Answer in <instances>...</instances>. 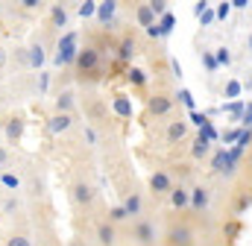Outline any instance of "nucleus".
I'll return each instance as SVG.
<instances>
[{"label": "nucleus", "mask_w": 252, "mask_h": 246, "mask_svg": "<svg viewBox=\"0 0 252 246\" xmlns=\"http://www.w3.org/2000/svg\"><path fill=\"white\" fill-rule=\"evenodd\" d=\"M53 112H59V115H73V112H76V94H73V91H62V94L56 97V103H53Z\"/></svg>", "instance_id": "15"}, {"label": "nucleus", "mask_w": 252, "mask_h": 246, "mask_svg": "<svg viewBox=\"0 0 252 246\" xmlns=\"http://www.w3.org/2000/svg\"><path fill=\"white\" fill-rule=\"evenodd\" d=\"M188 190H190V208L188 211H193V214H205V211L211 208V187L202 184V182H196V184H190Z\"/></svg>", "instance_id": "5"}, {"label": "nucleus", "mask_w": 252, "mask_h": 246, "mask_svg": "<svg viewBox=\"0 0 252 246\" xmlns=\"http://www.w3.org/2000/svg\"><path fill=\"white\" fill-rule=\"evenodd\" d=\"M211 155V141L205 138V135H196V141H193V147H190V158L193 161H202V158H208Z\"/></svg>", "instance_id": "17"}, {"label": "nucleus", "mask_w": 252, "mask_h": 246, "mask_svg": "<svg viewBox=\"0 0 252 246\" xmlns=\"http://www.w3.org/2000/svg\"><path fill=\"white\" fill-rule=\"evenodd\" d=\"M27 59H30V67H41L44 64V47H41V41L27 50Z\"/></svg>", "instance_id": "24"}, {"label": "nucleus", "mask_w": 252, "mask_h": 246, "mask_svg": "<svg viewBox=\"0 0 252 246\" xmlns=\"http://www.w3.org/2000/svg\"><path fill=\"white\" fill-rule=\"evenodd\" d=\"M67 18H70V15H67V6H64V3H53V6H50V24H53L56 30L67 27Z\"/></svg>", "instance_id": "18"}, {"label": "nucleus", "mask_w": 252, "mask_h": 246, "mask_svg": "<svg viewBox=\"0 0 252 246\" xmlns=\"http://www.w3.org/2000/svg\"><path fill=\"white\" fill-rule=\"evenodd\" d=\"M135 21H138V27L150 30V27H153L158 18L153 15V6H150V3H138V6H135Z\"/></svg>", "instance_id": "16"}, {"label": "nucleus", "mask_w": 252, "mask_h": 246, "mask_svg": "<svg viewBox=\"0 0 252 246\" xmlns=\"http://www.w3.org/2000/svg\"><path fill=\"white\" fill-rule=\"evenodd\" d=\"M121 205H124V211H126V217H129V220H141V214H144V199H141V193H138V190H132Z\"/></svg>", "instance_id": "14"}, {"label": "nucleus", "mask_w": 252, "mask_h": 246, "mask_svg": "<svg viewBox=\"0 0 252 246\" xmlns=\"http://www.w3.org/2000/svg\"><path fill=\"white\" fill-rule=\"evenodd\" d=\"M3 184H6V187H9V190H18V176H12V173H6V176H3Z\"/></svg>", "instance_id": "31"}, {"label": "nucleus", "mask_w": 252, "mask_h": 246, "mask_svg": "<svg viewBox=\"0 0 252 246\" xmlns=\"http://www.w3.org/2000/svg\"><path fill=\"white\" fill-rule=\"evenodd\" d=\"M217 67H229V64H232V50H229V47H226V44H220V47H217Z\"/></svg>", "instance_id": "26"}, {"label": "nucleus", "mask_w": 252, "mask_h": 246, "mask_svg": "<svg viewBox=\"0 0 252 246\" xmlns=\"http://www.w3.org/2000/svg\"><path fill=\"white\" fill-rule=\"evenodd\" d=\"M173 176L167 173V170H153L150 173V190H153V196H167L170 190H173Z\"/></svg>", "instance_id": "8"}, {"label": "nucleus", "mask_w": 252, "mask_h": 246, "mask_svg": "<svg viewBox=\"0 0 252 246\" xmlns=\"http://www.w3.org/2000/svg\"><path fill=\"white\" fill-rule=\"evenodd\" d=\"M250 167H252V155H250Z\"/></svg>", "instance_id": "42"}, {"label": "nucleus", "mask_w": 252, "mask_h": 246, "mask_svg": "<svg viewBox=\"0 0 252 246\" xmlns=\"http://www.w3.org/2000/svg\"><path fill=\"white\" fill-rule=\"evenodd\" d=\"M70 126H73V115H59V112H53V115L47 118V132H50V135H64V132H70Z\"/></svg>", "instance_id": "13"}, {"label": "nucleus", "mask_w": 252, "mask_h": 246, "mask_svg": "<svg viewBox=\"0 0 252 246\" xmlns=\"http://www.w3.org/2000/svg\"><path fill=\"white\" fill-rule=\"evenodd\" d=\"M100 64H103V53L97 50V44H94V41H91V44H85V47H79L76 62H73V67H76V76H79V79H85L88 73L100 70Z\"/></svg>", "instance_id": "1"}, {"label": "nucleus", "mask_w": 252, "mask_h": 246, "mask_svg": "<svg viewBox=\"0 0 252 246\" xmlns=\"http://www.w3.org/2000/svg\"><path fill=\"white\" fill-rule=\"evenodd\" d=\"M167 202H170V208L173 211H188L190 208V190L185 187V184H173V190L167 193Z\"/></svg>", "instance_id": "12"}, {"label": "nucleus", "mask_w": 252, "mask_h": 246, "mask_svg": "<svg viewBox=\"0 0 252 246\" xmlns=\"http://www.w3.org/2000/svg\"><path fill=\"white\" fill-rule=\"evenodd\" d=\"M147 35H150V38H161V27H158V21H156V24L147 30Z\"/></svg>", "instance_id": "33"}, {"label": "nucleus", "mask_w": 252, "mask_h": 246, "mask_svg": "<svg viewBox=\"0 0 252 246\" xmlns=\"http://www.w3.org/2000/svg\"><path fill=\"white\" fill-rule=\"evenodd\" d=\"M115 12H118V3H112V0H109V3H97V21H100L103 27L115 18Z\"/></svg>", "instance_id": "21"}, {"label": "nucleus", "mask_w": 252, "mask_h": 246, "mask_svg": "<svg viewBox=\"0 0 252 246\" xmlns=\"http://www.w3.org/2000/svg\"><path fill=\"white\" fill-rule=\"evenodd\" d=\"M94 238H97V244H100V246H118V241H121L118 226H112L109 220H100V223H97Z\"/></svg>", "instance_id": "11"}, {"label": "nucleus", "mask_w": 252, "mask_h": 246, "mask_svg": "<svg viewBox=\"0 0 252 246\" xmlns=\"http://www.w3.org/2000/svg\"><path fill=\"white\" fill-rule=\"evenodd\" d=\"M24 135V118H9L6 121V138L9 141H21Z\"/></svg>", "instance_id": "22"}, {"label": "nucleus", "mask_w": 252, "mask_h": 246, "mask_svg": "<svg viewBox=\"0 0 252 246\" xmlns=\"http://www.w3.org/2000/svg\"><path fill=\"white\" fill-rule=\"evenodd\" d=\"M112 226H121V223H126L129 217H126V211H124V205H112L109 208V217H106Z\"/></svg>", "instance_id": "25"}, {"label": "nucleus", "mask_w": 252, "mask_h": 246, "mask_svg": "<svg viewBox=\"0 0 252 246\" xmlns=\"http://www.w3.org/2000/svg\"><path fill=\"white\" fill-rule=\"evenodd\" d=\"M190 170H193L190 164H176V176H179V184H182V179H188V176H190Z\"/></svg>", "instance_id": "29"}, {"label": "nucleus", "mask_w": 252, "mask_h": 246, "mask_svg": "<svg viewBox=\"0 0 252 246\" xmlns=\"http://www.w3.org/2000/svg\"><path fill=\"white\" fill-rule=\"evenodd\" d=\"M88 112H91V118H94V121H100V118H103V103H100V100H94Z\"/></svg>", "instance_id": "30"}, {"label": "nucleus", "mask_w": 252, "mask_h": 246, "mask_svg": "<svg viewBox=\"0 0 252 246\" xmlns=\"http://www.w3.org/2000/svg\"><path fill=\"white\" fill-rule=\"evenodd\" d=\"M15 208H18V199H6V202H3V211H6V214L15 211Z\"/></svg>", "instance_id": "37"}, {"label": "nucleus", "mask_w": 252, "mask_h": 246, "mask_svg": "<svg viewBox=\"0 0 252 246\" xmlns=\"http://www.w3.org/2000/svg\"><path fill=\"white\" fill-rule=\"evenodd\" d=\"M21 6H24V9H38V6H41V3H38V0H24V3H21Z\"/></svg>", "instance_id": "38"}, {"label": "nucleus", "mask_w": 252, "mask_h": 246, "mask_svg": "<svg viewBox=\"0 0 252 246\" xmlns=\"http://www.w3.org/2000/svg\"><path fill=\"white\" fill-rule=\"evenodd\" d=\"M247 50H250V59H252V32H250V38H247Z\"/></svg>", "instance_id": "41"}, {"label": "nucleus", "mask_w": 252, "mask_h": 246, "mask_svg": "<svg viewBox=\"0 0 252 246\" xmlns=\"http://www.w3.org/2000/svg\"><path fill=\"white\" fill-rule=\"evenodd\" d=\"M147 112H150L153 118H167V115L173 112V97L164 94V91L150 94V97H147Z\"/></svg>", "instance_id": "7"}, {"label": "nucleus", "mask_w": 252, "mask_h": 246, "mask_svg": "<svg viewBox=\"0 0 252 246\" xmlns=\"http://www.w3.org/2000/svg\"><path fill=\"white\" fill-rule=\"evenodd\" d=\"M164 241H167V246H196V232H193V226H190V223L176 220V223H170V226H167Z\"/></svg>", "instance_id": "2"}, {"label": "nucleus", "mask_w": 252, "mask_h": 246, "mask_svg": "<svg viewBox=\"0 0 252 246\" xmlns=\"http://www.w3.org/2000/svg\"><path fill=\"white\" fill-rule=\"evenodd\" d=\"M0 238H3V235H0Z\"/></svg>", "instance_id": "43"}, {"label": "nucleus", "mask_w": 252, "mask_h": 246, "mask_svg": "<svg viewBox=\"0 0 252 246\" xmlns=\"http://www.w3.org/2000/svg\"><path fill=\"white\" fill-rule=\"evenodd\" d=\"M170 70H173V76H176V79H182V64H179L176 59H170Z\"/></svg>", "instance_id": "35"}, {"label": "nucleus", "mask_w": 252, "mask_h": 246, "mask_svg": "<svg viewBox=\"0 0 252 246\" xmlns=\"http://www.w3.org/2000/svg\"><path fill=\"white\" fill-rule=\"evenodd\" d=\"M76 12H79V18H91V15H97V3H82Z\"/></svg>", "instance_id": "28"}, {"label": "nucleus", "mask_w": 252, "mask_h": 246, "mask_svg": "<svg viewBox=\"0 0 252 246\" xmlns=\"http://www.w3.org/2000/svg\"><path fill=\"white\" fill-rule=\"evenodd\" d=\"M158 241V229H156V223L153 220H135L132 223V244L135 246H156Z\"/></svg>", "instance_id": "4"}, {"label": "nucleus", "mask_w": 252, "mask_h": 246, "mask_svg": "<svg viewBox=\"0 0 252 246\" xmlns=\"http://www.w3.org/2000/svg\"><path fill=\"white\" fill-rule=\"evenodd\" d=\"M6 59H9V53H6V47H0V70L6 67Z\"/></svg>", "instance_id": "39"}, {"label": "nucleus", "mask_w": 252, "mask_h": 246, "mask_svg": "<svg viewBox=\"0 0 252 246\" xmlns=\"http://www.w3.org/2000/svg\"><path fill=\"white\" fill-rule=\"evenodd\" d=\"M85 141H88L91 147H94V144L100 141V138H97V132H94V126H85Z\"/></svg>", "instance_id": "32"}, {"label": "nucleus", "mask_w": 252, "mask_h": 246, "mask_svg": "<svg viewBox=\"0 0 252 246\" xmlns=\"http://www.w3.org/2000/svg\"><path fill=\"white\" fill-rule=\"evenodd\" d=\"M38 88H41V91L50 88V73H41V76H38Z\"/></svg>", "instance_id": "34"}, {"label": "nucleus", "mask_w": 252, "mask_h": 246, "mask_svg": "<svg viewBox=\"0 0 252 246\" xmlns=\"http://www.w3.org/2000/svg\"><path fill=\"white\" fill-rule=\"evenodd\" d=\"M135 56H138V38H135L132 32H126L124 38L115 44V59H118V62H126V64H129V62L135 59Z\"/></svg>", "instance_id": "10"}, {"label": "nucleus", "mask_w": 252, "mask_h": 246, "mask_svg": "<svg viewBox=\"0 0 252 246\" xmlns=\"http://www.w3.org/2000/svg\"><path fill=\"white\" fill-rule=\"evenodd\" d=\"M6 161H9V153H6V147H0V167H3Z\"/></svg>", "instance_id": "40"}, {"label": "nucleus", "mask_w": 252, "mask_h": 246, "mask_svg": "<svg viewBox=\"0 0 252 246\" xmlns=\"http://www.w3.org/2000/svg\"><path fill=\"white\" fill-rule=\"evenodd\" d=\"M176 97H182V103H185L188 109H193V100H190V94H188V91H185V88H182V91H179Z\"/></svg>", "instance_id": "36"}, {"label": "nucleus", "mask_w": 252, "mask_h": 246, "mask_svg": "<svg viewBox=\"0 0 252 246\" xmlns=\"http://www.w3.org/2000/svg\"><path fill=\"white\" fill-rule=\"evenodd\" d=\"M250 208H252V193H250V190H241V193H238V199H235L232 214H235V217H241V214H247Z\"/></svg>", "instance_id": "20"}, {"label": "nucleus", "mask_w": 252, "mask_h": 246, "mask_svg": "<svg viewBox=\"0 0 252 246\" xmlns=\"http://www.w3.org/2000/svg\"><path fill=\"white\" fill-rule=\"evenodd\" d=\"M190 135V123L188 121H170L167 123V129H164V141L170 144V147H176V144H182V141H188Z\"/></svg>", "instance_id": "9"}, {"label": "nucleus", "mask_w": 252, "mask_h": 246, "mask_svg": "<svg viewBox=\"0 0 252 246\" xmlns=\"http://www.w3.org/2000/svg\"><path fill=\"white\" fill-rule=\"evenodd\" d=\"M70 199H73V205H76V208H85V211H88V208L97 202V190H94L88 182H82V179H79V182L70 184Z\"/></svg>", "instance_id": "6"}, {"label": "nucleus", "mask_w": 252, "mask_h": 246, "mask_svg": "<svg viewBox=\"0 0 252 246\" xmlns=\"http://www.w3.org/2000/svg\"><path fill=\"white\" fill-rule=\"evenodd\" d=\"M76 53H79L76 32H64L62 38H59V47H56V56H53V62H56L59 67H70V64L76 62Z\"/></svg>", "instance_id": "3"}, {"label": "nucleus", "mask_w": 252, "mask_h": 246, "mask_svg": "<svg viewBox=\"0 0 252 246\" xmlns=\"http://www.w3.org/2000/svg\"><path fill=\"white\" fill-rule=\"evenodd\" d=\"M6 246H32V241H30V235H12L9 241H6Z\"/></svg>", "instance_id": "27"}, {"label": "nucleus", "mask_w": 252, "mask_h": 246, "mask_svg": "<svg viewBox=\"0 0 252 246\" xmlns=\"http://www.w3.org/2000/svg\"><path fill=\"white\" fill-rule=\"evenodd\" d=\"M126 82L132 85V88H144L147 85V70H141V67H126Z\"/></svg>", "instance_id": "19"}, {"label": "nucleus", "mask_w": 252, "mask_h": 246, "mask_svg": "<svg viewBox=\"0 0 252 246\" xmlns=\"http://www.w3.org/2000/svg\"><path fill=\"white\" fill-rule=\"evenodd\" d=\"M115 112L121 115V118H132V103H129V97L126 94H115Z\"/></svg>", "instance_id": "23"}]
</instances>
